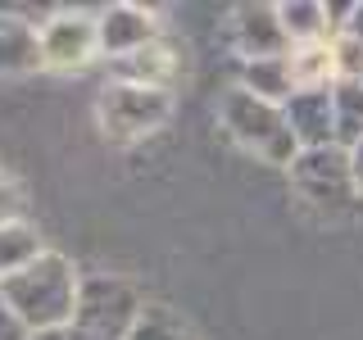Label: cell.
<instances>
[{"label": "cell", "mask_w": 363, "mask_h": 340, "mask_svg": "<svg viewBox=\"0 0 363 340\" xmlns=\"http://www.w3.org/2000/svg\"><path fill=\"white\" fill-rule=\"evenodd\" d=\"M345 159H350V181H354V191L363 196V141H354L345 150Z\"/></svg>", "instance_id": "cell-21"}, {"label": "cell", "mask_w": 363, "mask_h": 340, "mask_svg": "<svg viewBox=\"0 0 363 340\" xmlns=\"http://www.w3.org/2000/svg\"><path fill=\"white\" fill-rule=\"evenodd\" d=\"M277 18H281V32H286L291 50H295V45L332 41V23H327V5H323V0H281Z\"/></svg>", "instance_id": "cell-13"}, {"label": "cell", "mask_w": 363, "mask_h": 340, "mask_svg": "<svg viewBox=\"0 0 363 340\" xmlns=\"http://www.w3.org/2000/svg\"><path fill=\"white\" fill-rule=\"evenodd\" d=\"M28 340H68V327H64V332H32Z\"/></svg>", "instance_id": "cell-23"}, {"label": "cell", "mask_w": 363, "mask_h": 340, "mask_svg": "<svg viewBox=\"0 0 363 340\" xmlns=\"http://www.w3.org/2000/svg\"><path fill=\"white\" fill-rule=\"evenodd\" d=\"M41 64V37L37 23L18 18V14H0V77H18V73H37Z\"/></svg>", "instance_id": "cell-11"}, {"label": "cell", "mask_w": 363, "mask_h": 340, "mask_svg": "<svg viewBox=\"0 0 363 340\" xmlns=\"http://www.w3.org/2000/svg\"><path fill=\"white\" fill-rule=\"evenodd\" d=\"M295 186L318 204H345L354 196V181H350V159L340 145H323V150H300L291 164Z\"/></svg>", "instance_id": "cell-6"}, {"label": "cell", "mask_w": 363, "mask_h": 340, "mask_svg": "<svg viewBox=\"0 0 363 340\" xmlns=\"http://www.w3.org/2000/svg\"><path fill=\"white\" fill-rule=\"evenodd\" d=\"M37 37H41V64L45 68H82L100 55L96 14H86V9H55L37 28Z\"/></svg>", "instance_id": "cell-5"}, {"label": "cell", "mask_w": 363, "mask_h": 340, "mask_svg": "<svg viewBox=\"0 0 363 340\" xmlns=\"http://www.w3.org/2000/svg\"><path fill=\"white\" fill-rule=\"evenodd\" d=\"M45 249H41V236H37V227L32 222H5L0 227V281L5 277H14V272H23L32 264V259H41Z\"/></svg>", "instance_id": "cell-14"}, {"label": "cell", "mask_w": 363, "mask_h": 340, "mask_svg": "<svg viewBox=\"0 0 363 340\" xmlns=\"http://www.w3.org/2000/svg\"><path fill=\"white\" fill-rule=\"evenodd\" d=\"M96 37H100V55L109 60H123L132 50H145V45L159 41V18L145 5H109L96 14Z\"/></svg>", "instance_id": "cell-8"}, {"label": "cell", "mask_w": 363, "mask_h": 340, "mask_svg": "<svg viewBox=\"0 0 363 340\" xmlns=\"http://www.w3.org/2000/svg\"><path fill=\"white\" fill-rule=\"evenodd\" d=\"M18 213H23V196H18V181L0 168V227L5 222H18Z\"/></svg>", "instance_id": "cell-19"}, {"label": "cell", "mask_w": 363, "mask_h": 340, "mask_svg": "<svg viewBox=\"0 0 363 340\" xmlns=\"http://www.w3.org/2000/svg\"><path fill=\"white\" fill-rule=\"evenodd\" d=\"M68 340H91V336H82V332H68Z\"/></svg>", "instance_id": "cell-24"}, {"label": "cell", "mask_w": 363, "mask_h": 340, "mask_svg": "<svg viewBox=\"0 0 363 340\" xmlns=\"http://www.w3.org/2000/svg\"><path fill=\"white\" fill-rule=\"evenodd\" d=\"M291 77H295V91L336 86L332 45H327V41H318V45H295V50H291Z\"/></svg>", "instance_id": "cell-15"}, {"label": "cell", "mask_w": 363, "mask_h": 340, "mask_svg": "<svg viewBox=\"0 0 363 340\" xmlns=\"http://www.w3.org/2000/svg\"><path fill=\"white\" fill-rule=\"evenodd\" d=\"M145 300L136 295L132 281L113 277V272H91L77 286V309L68 332H82L91 340H128Z\"/></svg>", "instance_id": "cell-3"}, {"label": "cell", "mask_w": 363, "mask_h": 340, "mask_svg": "<svg viewBox=\"0 0 363 340\" xmlns=\"http://www.w3.org/2000/svg\"><path fill=\"white\" fill-rule=\"evenodd\" d=\"M77 286H82V272L64 254L45 249L23 272L0 281V300L23 317L28 332H64L77 309Z\"/></svg>", "instance_id": "cell-1"}, {"label": "cell", "mask_w": 363, "mask_h": 340, "mask_svg": "<svg viewBox=\"0 0 363 340\" xmlns=\"http://www.w3.org/2000/svg\"><path fill=\"white\" fill-rule=\"evenodd\" d=\"M109 73H113V82L168 91L173 77H177V50L159 37L155 45H145V50H132V55H123V60H109Z\"/></svg>", "instance_id": "cell-10"}, {"label": "cell", "mask_w": 363, "mask_h": 340, "mask_svg": "<svg viewBox=\"0 0 363 340\" xmlns=\"http://www.w3.org/2000/svg\"><path fill=\"white\" fill-rule=\"evenodd\" d=\"M28 336H32V332L23 327V317L9 309L5 300H0V340H28Z\"/></svg>", "instance_id": "cell-20"}, {"label": "cell", "mask_w": 363, "mask_h": 340, "mask_svg": "<svg viewBox=\"0 0 363 340\" xmlns=\"http://www.w3.org/2000/svg\"><path fill=\"white\" fill-rule=\"evenodd\" d=\"M96 118L109 141H141V136L159 132L173 118V91L155 86H132V82H109L96 100Z\"/></svg>", "instance_id": "cell-4"}, {"label": "cell", "mask_w": 363, "mask_h": 340, "mask_svg": "<svg viewBox=\"0 0 363 340\" xmlns=\"http://www.w3.org/2000/svg\"><path fill=\"white\" fill-rule=\"evenodd\" d=\"M332 109H336V145L350 150L354 141H363V82H336Z\"/></svg>", "instance_id": "cell-16"}, {"label": "cell", "mask_w": 363, "mask_h": 340, "mask_svg": "<svg viewBox=\"0 0 363 340\" xmlns=\"http://www.w3.org/2000/svg\"><path fill=\"white\" fill-rule=\"evenodd\" d=\"M340 32H350V37L363 41V0H354V5H350V18H345V28H340Z\"/></svg>", "instance_id": "cell-22"}, {"label": "cell", "mask_w": 363, "mask_h": 340, "mask_svg": "<svg viewBox=\"0 0 363 340\" xmlns=\"http://www.w3.org/2000/svg\"><path fill=\"white\" fill-rule=\"evenodd\" d=\"M332 68H336V82H363V41L350 37V32H336L332 41Z\"/></svg>", "instance_id": "cell-18"}, {"label": "cell", "mask_w": 363, "mask_h": 340, "mask_svg": "<svg viewBox=\"0 0 363 340\" xmlns=\"http://www.w3.org/2000/svg\"><path fill=\"white\" fill-rule=\"evenodd\" d=\"M232 50L241 55V64L291 55V41H286V32H281L277 5H236L232 9Z\"/></svg>", "instance_id": "cell-7"}, {"label": "cell", "mask_w": 363, "mask_h": 340, "mask_svg": "<svg viewBox=\"0 0 363 340\" xmlns=\"http://www.w3.org/2000/svg\"><path fill=\"white\" fill-rule=\"evenodd\" d=\"M128 340H200V336L191 332V322L177 309H168V304H145Z\"/></svg>", "instance_id": "cell-17"}, {"label": "cell", "mask_w": 363, "mask_h": 340, "mask_svg": "<svg viewBox=\"0 0 363 340\" xmlns=\"http://www.w3.org/2000/svg\"><path fill=\"white\" fill-rule=\"evenodd\" d=\"M218 118H223V128H227L232 141H241L245 150H255L259 159H268V164H277V168H291L295 154H300L281 105H268V100L250 96V91H241V86H232L223 96Z\"/></svg>", "instance_id": "cell-2"}, {"label": "cell", "mask_w": 363, "mask_h": 340, "mask_svg": "<svg viewBox=\"0 0 363 340\" xmlns=\"http://www.w3.org/2000/svg\"><path fill=\"white\" fill-rule=\"evenodd\" d=\"M286 113V128L295 136L300 150H323V145H336V109H332V86L323 91H295V96L281 105Z\"/></svg>", "instance_id": "cell-9"}, {"label": "cell", "mask_w": 363, "mask_h": 340, "mask_svg": "<svg viewBox=\"0 0 363 340\" xmlns=\"http://www.w3.org/2000/svg\"><path fill=\"white\" fill-rule=\"evenodd\" d=\"M241 73V91L268 100V105H286L295 96V77H291V55H277V60H250L236 64Z\"/></svg>", "instance_id": "cell-12"}]
</instances>
